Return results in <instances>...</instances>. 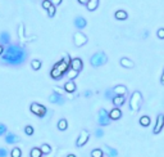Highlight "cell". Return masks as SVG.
<instances>
[{
    "label": "cell",
    "instance_id": "cell-28",
    "mask_svg": "<svg viewBox=\"0 0 164 157\" xmlns=\"http://www.w3.org/2000/svg\"><path fill=\"white\" fill-rule=\"evenodd\" d=\"M40 149H41V152H42V155H49V153H51L53 151H51V147L49 146V144H42L41 147H40Z\"/></svg>",
    "mask_w": 164,
    "mask_h": 157
},
{
    "label": "cell",
    "instance_id": "cell-43",
    "mask_svg": "<svg viewBox=\"0 0 164 157\" xmlns=\"http://www.w3.org/2000/svg\"><path fill=\"white\" fill-rule=\"evenodd\" d=\"M50 2H51V4H53L54 6H58V5H60V4H62L63 0H50Z\"/></svg>",
    "mask_w": 164,
    "mask_h": 157
},
{
    "label": "cell",
    "instance_id": "cell-12",
    "mask_svg": "<svg viewBox=\"0 0 164 157\" xmlns=\"http://www.w3.org/2000/svg\"><path fill=\"white\" fill-rule=\"evenodd\" d=\"M74 26L78 28V30H83V28L87 26V21L83 17L78 16V17L74 18Z\"/></svg>",
    "mask_w": 164,
    "mask_h": 157
},
{
    "label": "cell",
    "instance_id": "cell-37",
    "mask_svg": "<svg viewBox=\"0 0 164 157\" xmlns=\"http://www.w3.org/2000/svg\"><path fill=\"white\" fill-rule=\"evenodd\" d=\"M95 135H96V138H103L104 137V130L99 127V129L95 130Z\"/></svg>",
    "mask_w": 164,
    "mask_h": 157
},
{
    "label": "cell",
    "instance_id": "cell-8",
    "mask_svg": "<svg viewBox=\"0 0 164 157\" xmlns=\"http://www.w3.org/2000/svg\"><path fill=\"white\" fill-rule=\"evenodd\" d=\"M164 126V115L163 113H159L158 117H156V123H155V126H154V134H159Z\"/></svg>",
    "mask_w": 164,
    "mask_h": 157
},
{
    "label": "cell",
    "instance_id": "cell-50",
    "mask_svg": "<svg viewBox=\"0 0 164 157\" xmlns=\"http://www.w3.org/2000/svg\"><path fill=\"white\" fill-rule=\"evenodd\" d=\"M67 157H77V156H76V155H72V153H71V155H68Z\"/></svg>",
    "mask_w": 164,
    "mask_h": 157
},
{
    "label": "cell",
    "instance_id": "cell-34",
    "mask_svg": "<svg viewBox=\"0 0 164 157\" xmlns=\"http://www.w3.org/2000/svg\"><path fill=\"white\" fill-rule=\"evenodd\" d=\"M46 12H48V16H49V17H50V18H53V17L55 16V12H56V6L51 5V6H50V8H49V9L46 10Z\"/></svg>",
    "mask_w": 164,
    "mask_h": 157
},
{
    "label": "cell",
    "instance_id": "cell-46",
    "mask_svg": "<svg viewBox=\"0 0 164 157\" xmlns=\"http://www.w3.org/2000/svg\"><path fill=\"white\" fill-rule=\"evenodd\" d=\"M160 84L164 85V70H163V74H162V77H160Z\"/></svg>",
    "mask_w": 164,
    "mask_h": 157
},
{
    "label": "cell",
    "instance_id": "cell-27",
    "mask_svg": "<svg viewBox=\"0 0 164 157\" xmlns=\"http://www.w3.org/2000/svg\"><path fill=\"white\" fill-rule=\"evenodd\" d=\"M18 38H19L21 41H25L26 40L25 39V26H23V23H21L19 27H18Z\"/></svg>",
    "mask_w": 164,
    "mask_h": 157
},
{
    "label": "cell",
    "instance_id": "cell-3",
    "mask_svg": "<svg viewBox=\"0 0 164 157\" xmlns=\"http://www.w3.org/2000/svg\"><path fill=\"white\" fill-rule=\"evenodd\" d=\"M141 103H142V95H141V93L139 90L133 91L132 95H131V99H130V108H131V111H133V112L139 111L140 107H141Z\"/></svg>",
    "mask_w": 164,
    "mask_h": 157
},
{
    "label": "cell",
    "instance_id": "cell-19",
    "mask_svg": "<svg viewBox=\"0 0 164 157\" xmlns=\"http://www.w3.org/2000/svg\"><path fill=\"white\" fill-rule=\"evenodd\" d=\"M114 17H116V19H118V21H126L128 18V13L123 9H120V10H117L116 13H114Z\"/></svg>",
    "mask_w": 164,
    "mask_h": 157
},
{
    "label": "cell",
    "instance_id": "cell-17",
    "mask_svg": "<svg viewBox=\"0 0 164 157\" xmlns=\"http://www.w3.org/2000/svg\"><path fill=\"white\" fill-rule=\"evenodd\" d=\"M114 93H116V95H120V97H124L127 94V88L124 85H117V87L113 88Z\"/></svg>",
    "mask_w": 164,
    "mask_h": 157
},
{
    "label": "cell",
    "instance_id": "cell-15",
    "mask_svg": "<svg viewBox=\"0 0 164 157\" xmlns=\"http://www.w3.org/2000/svg\"><path fill=\"white\" fill-rule=\"evenodd\" d=\"M109 117L112 121H116V120H119L120 117H122V111H120L119 108H117V107H114V108L109 112Z\"/></svg>",
    "mask_w": 164,
    "mask_h": 157
},
{
    "label": "cell",
    "instance_id": "cell-36",
    "mask_svg": "<svg viewBox=\"0 0 164 157\" xmlns=\"http://www.w3.org/2000/svg\"><path fill=\"white\" fill-rule=\"evenodd\" d=\"M25 133H26L27 135H32V134H33V127H32L31 125H27V126L25 127Z\"/></svg>",
    "mask_w": 164,
    "mask_h": 157
},
{
    "label": "cell",
    "instance_id": "cell-20",
    "mask_svg": "<svg viewBox=\"0 0 164 157\" xmlns=\"http://www.w3.org/2000/svg\"><path fill=\"white\" fill-rule=\"evenodd\" d=\"M112 102H113L114 107H117V108H119L120 106H123V104H124V102H126V98H124V97H120V95H116Z\"/></svg>",
    "mask_w": 164,
    "mask_h": 157
},
{
    "label": "cell",
    "instance_id": "cell-26",
    "mask_svg": "<svg viewBox=\"0 0 164 157\" xmlns=\"http://www.w3.org/2000/svg\"><path fill=\"white\" fill-rule=\"evenodd\" d=\"M78 74H80L78 71H74V70H72L69 67V70L67 71V77L69 78V80H74V78L78 76Z\"/></svg>",
    "mask_w": 164,
    "mask_h": 157
},
{
    "label": "cell",
    "instance_id": "cell-45",
    "mask_svg": "<svg viewBox=\"0 0 164 157\" xmlns=\"http://www.w3.org/2000/svg\"><path fill=\"white\" fill-rule=\"evenodd\" d=\"M89 2H90V0H78V3H80V4H83V5H86Z\"/></svg>",
    "mask_w": 164,
    "mask_h": 157
},
{
    "label": "cell",
    "instance_id": "cell-47",
    "mask_svg": "<svg viewBox=\"0 0 164 157\" xmlns=\"http://www.w3.org/2000/svg\"><path fill=\"white\" fill-rule=\"evenodd\" d=\"M4 54V46L3 45H0V57H2Z\"/></svg>",
    "mask_w": 164,
    "mask_h": 157
},
{
    "label": "cell",
    "instance_id": "cell-44",
    "mask_svg": "<svg viewBox=\"0 0 164 157\" xmlns=\"http://www.w3.org/2000/svg\"><path fill=\"white\" fill-rule=\"evenodd\" d=\"M83 95L86 97V98H90V97L92 95V91H91V90H86V91L83 93Z\"/></svg>",
    "mask_w": 164,
    "mask_h": 157
},
{
    "label": "cell",
    "instance_id": "cell-29",
    "mask_svg": "<svg viewBox=\"0 0 164 157\" xmlns=\"http://www.w3.org/2000/svg\"><path fill=\"white\" fill-rule=\"evenodd\" d=\"M31 157H42V152H41V149L40 148H32L31 149V153H30Z\"/></svg>",
    "mask_w": 164,
    "mask_h": 157
},
{
    "label": "cell",
    "instance_id": "cell-33",
    "mask_svg": "<svg viewBox=\"0 0 164 157\" xmlns=\"http://www.w3.org/2000/svg\"><path fill=\"white\" fill-rule=\"evenodd\" d=\"M10 156L12 157H21V156H22V151H21V149L19 148H13L12 149V151H10Z\"/></svg>",
    "mask_w": 164,
    "mask_h": 157
},
{
    "label": "cell",
    "instance_id": "cell-11",
    "mask_svg": "<svg viewBox=\"0 0 164 157\" xmlns=\"http://www.w3.org/2000/svg\"><path fill=\"white\" fill-rule=\"evenodd\" d=\"M54 68H56L58 71H60V72L63 74V75H66L67 74V71L69 70V65L68 63H66L63 59L62 61H59V62H56L55 65H54Z\"/></svg>",
    "mask_w": 164,
    "mask_h": 157
},
{
    "label": "cell",
    "instance_id": "cell-31",
    "mask_svg": "<svg viewBox=\"0 0 164 157\" xmlns=\"http://www.w3.org/2000/svg\"><path fill=\"white\" fill-rule=\"evenodd\" d=\"M31 67H32L35 71L40 70V68H41V61H39V59H33V61L31 62Z\"/></svg>",
    "mask_w": 164,
    "mask_h": 157
},
{
    "label": "cell",
    "instance_id": "cell-1",
    "mask_svg": "<svg viewBox=\"0 0 164 157\" xmlns=\"http://www.w3.org/2000/svg\"><path fill=\"white\" fill-rule=\"evenodd\" d=\"M26 59H27L26 49L18 44L8 45V48L4 50V54L2 55L3 63L9 66H21Z\"/></svg>",
    "mask_w": 164,
    "mask_h": 157
},
{
    "label": "cell",
    "instance_id": "cell-5",
    "mask_svg": "<svg viewBox=\"0 0 164 157\" xmlns=\"http://www.w3.org/2000/svg\"><path fill=\"white\" fill-rule=\"evenodd\" d=\"M110 117H109V112L104 110V108H100L99 110V116H97V124L100 126H108L110 124Z\"/></svg>",
    "mask_w": 164,
    "mask_h": 157
},
{
    "label": "cell",
    "instance_id": "cell-10",
    "mask_svg": "<svg viewBox=\"0 0 164 157\" xmlns=\"http://www.w3.org/2000/svg\"><path fill=\"white\" fill-rule=\"evenodd\" d=\"M72 70H74V71H80L83 68V62H82V59L81 58H72V61H71V66H69Z\"/></svg>",
    "mask_w": 164,
    "mask_h": 157
},
{
    "label": "cell",
    "instance_id": "cell-32",
    "mask_svg": "<svg viewBox=\"0 0 164 157\" xmlns=\"http://www.w3.org/2000/svg\"><path fill=\"white\" fill-rule=\"evenodd\" d=\"M114 97H116V93H114L113 89H108V90L105 91V98L106 99H110V101H113Z\"/></svg>",
    "mask_w": 164,
    "mask_h": 157
},
{
    "label": "cell",
    "instance_id": "cell-14",
    "mask_svg": "<svg viewBox=\"0 0 164 157\" xmlns=\"http://www.w3.org/2000/svg\"><path fill=\"white\" fill-rule=\"evenodd\" d=\"M76 89H77V87H76V84H74L73 80H69V81H67L66 84H64V90H66V93H68V94L74 93Z\"/></svg>",
    "mask_w": 164,
    "mask_h": 157
},
{
    "label": "cell",
    "instance_id": "cell-18",
    "mask_svg": "<svg viewBox=\"0 0 164 157\" xmlns=\"http://www.w3.org/2000/svg\"><path fill=\"white\" fill-rule=\"evenodd\" d=\"M120 66L124 67V68H133L135 63L130 58H126V57H123V58H120Z\"/></svg>",
    "mask_w": 164,
    "mask_h": 157
},
{
    "label": "cell",
    "instance_id": "cell-38",
    "mask_svg": "<svg viewBox=\"0 0 164 157\" xmlns=\"http://www.w3.org/2000/svg\"><path fill=\"white\" fill-rule=\"evenodd\" d=\"M64 91H66V90H64V88H63V89L59 88V87H55V88H54V93H56V94H59V95H63Z\"/></svg>",
    "mask_w": 164,
    "mask_h": 157
},
{
    "label": "cell",
    "instance_id": "cell-16",
    "mask_svg": "<svg viewBox=\"0 0 164 157\" xmlns=\"http://www.w3.org/2000/svg\"><path fill=\"white\" fill-rule=\"evenodd\" d=\"M17 142H19V138L16 134L6 133V135H5V143L6 144H14V143H17Z\"/></svg>",
    "mask_w": 164,
    "mask_h": 157
},
{
    "label": "cell",
    "instance_id": "cell-23",
    "mask_svg": "<svg viewBox=\"0 0 164 157\" xmlns=\"http://www.w3.org/2000/svg\"><path fill=\"white\" fill-rule=\"evenodd\" d=\"M58 129L60 130V131H64V130H67V127H68V121L66 120V119H60L59 121H58Z\"/></svg>",
    "mask_w": 164,
    "mask_h": 157
},
{
    "label": "cell",
    "instance_id": "cell-48",
    "mask_svg": "<svg viewBox=\"0 0 164 157\" xmlns=\"http://www.w3.org/2000/svg\"><path fill=\"white\" fill-rule=\"evenodd\" d=\"M45 157H55V153H54V152H51V153H49V155H46Z\"/></svg>",
    "mask_w": 164,
    "mask_h": 157
},
{
    "label": "cell",
    "instance_id": "cell-21",
    "mask_svg": "<svg viewBox=\"0 0 164 157\" xmlns=\"http://www.w3.org/2000/svg\"><path fill=\"white\" fill-rule=\"evenodd\" d=\"M97 6H99V0H90L86 4V8L89 12H94L95 9H97Z\"/></svg>",
    "mask_w": 164,
    "mask_h": 157
},
{
    "label": "cell",
    "instance_id": "cell-39",
    "mask_svg": "<svg viewBox=\"0 0 164 157\" xmlns=\"http://www.w3.org/2000/svg\"><path fill=\"white\" fill-rule=\"evenodd\" d=\"M5 133H6V125L0 124V137H2V135H4Z\"/></svg>",
    "mask_w": 164,
    "mask_h": 157
},
{
    "label": "cell",
    "instance_id": "cell-2",
    "mask_svg": "<svg viewBox=\"0 0 164 157\" xmlns=\"http://www.w3.org/2000/svg\"><path fill=\"white\" fill-rule=\"evenodd\" d=\"M106 62H108V55H106L104 52H97V53H95V54H92L91 58H90L91 66L95 67V68L104 66Z\"/></svg>",
    "mask_w": 164,
    "mask_h": 157
},
{
    "label": "cell",
    "instance_id": "cell-40",
    "mask_svg": "<svg viewBox=\"0 0 164 157\" xmlns=\"http://www.w3.org/2000/svg\"><path fill=\"white\" fill-rule=\"evenodd\" d=\"M156 35H158V38L159 39H164V28H159L158 31H156Z\"/></svg>",
    "mask_w": 164,
    "mask_h": 157
},
{
    "label": "cell",
    "instance_id": "cell-9",
    "mask_svg": "<svg viewBox=\"0 0 164 157\" xmlns=\"http://www.w3.org/2000/svg\"><path fill=\"white\" fill-rule=\"evenodd\" d=\"M49 102L62 106V104H64V102H66V99H64L63 95H59V94H56V93H53V94L49 95Z\"/></svg>",
    "mask_w": 164,
    "mask_h": 157
},
{
    "label": "cell",
    "instance_id": "cell-41",
    "mask_svg": "<svg viewBox=\"0 0 164 157\" xmlns=\"http://www.w3.org/2000/svg\"><path fill=\"white\" fill-rule=\"evenodd\" d=\"M0 157H8V151L5 148H0Z\"/></svg>",
    "mask_w": 164,
    "mask_h": 157
},
{
    "label": "cell",
    "instance_id": "cell-25",
    "mask_svg": "<svg viewBox=\"0 0 164 157\" xmlns=\"http://www.w3.org/2000/svg\"><path fill=\"white\" fill-rule=\"evenodd\" d=\"M151 123V120H150V116H141L140 117V125L141 126H149Z\"/></svg>",
    "mask_w": 164,
    "mask_h": 157
},
{
    "label": "cell",
    "instance_id": "cell-49",
    "mask_svg": "<svg viewBox=\"0 0 164 157\" xmlns=\"http://www.w3.org/2000/svg\"><path fill=\"white\" fill-rule=\"evenodd\" d=\"M147 35H149V32H147V31H145V34H144V38H147Z\"/></svg>",
    "mask_w": 164,
    "mask_h": 157
},
{
    "label": "cell",
    "instance_id": "cell-4",
    "mask_svg": "<svg viewBox=\"0 0 164 157\" xmlns=\"http://www.w3.org/2000/svg\"><path fill=\"white\" fill-rule=\"evenodd\" d=\"M30 110H31V112L33 113V115H36L37 117H44L46 113H48V110H46V107L45 106H42V104H40V103H32L31 106H30Z\"/></svg>",
    "mask_w": 164,
    "mask_h": 157
},
{
    "label": "cell",
    "instance_id": "cell-6",
    "mask_svg": "<svg viewBox=\"0 0 164 157\" xmlns=\"http://www.w3.org/2000/svg\"><path fill=\"white\" fill-rule=\"evenodd\" d=\"M87 41H89V39H87V36L83 32H76L73 35V42H74V45L78 46V48L85 45Z\"/></svg>",
    "mask_w": 164,
    "mask_h": 157
},
{
    "label": "cell",
    "instance_id": "cell-35",
    "mask_svg": "<svg viewBox=\"0 0 164 157\" xmlns=\"http://www.w3.org/2000/svg\"><path fill=\"white\" fill-rule=\"evenodd\" d=\"M41 5H42V8H44V9H49V8H50V6L53 5L51 4V2H50V0H42V3H41Z\"/></svg>",
    "mask_w": 164,
    "mask_h": 157
},
{
    "label": "cell",
    "instance_id": "cell-22",
    "mask_svg": "<svg viewBox=\"0 0 164 157\" xmlns=\"http://www.w3.org/2000/svg\"><path fill=\"white\" fill-rule=\"evenodd\" d=\"M50 76L54 78V80H60V78L64 76L62 72H60V71H58V70H56V68H51V71H50Z\"/></svg>",
    "mask_w": 164,
    "mask_h": 157
},
{
    "label": "cell",
    "instance_id": "cell-30",
    "mask_svg": "<svg viewBox=\"0 0 164 157\" xmlns=\"http://www.w3.org/2000/svg\"><path fill=\"white\" fill-rule=\"evenodd\" d=\"M103 156H104V152L100 148H95L91 151V157H103Z\"/></svg>",
    "mask_w": 164,
    "mask_h": 157
},
{
    "label": "cell",
    "instance_id": "cell-7",
    "mask_svg": "<svg viewBox=\"0 0 164 157\" xmlns=\"http://www.w3.org/2000/svg\"><path fill=\"white\" fill-rule=\"evenodd\" d=\"M89 138H90V133L87 130H82L80 133V137H78V139L76 140V146L77 147H83L89 142Z\"/></svg>",
    "mask_w": 164,
    "mask_h": 157
},
{
    "label": "cell",
    "instance_id": "cell-13",
    "mask_svg": "<svg viewBox=\"0 0 164 157\" xmlns=\"http://www.w3.org/2000/svg\"><path fill=\"white\" fill-rule=\"evenodd\" d=\"M10 44V35L9 32L6 31H3L0 32V45H9Z\"/></svg>",
    "mask_w": 164,
    "mask_h": 157
},
{
    "label": "cell",
    "instance_id": "cell-42",
    "mask_svg": "<svg viewBox=\"0 0 164 157\" xmlns=\"http://www.w3.org/2000/svg\"><path fill=\"white\" fill-rule=\"evenodd\" d=\"M63 61H64V62H66V63H68V65L71 66V61H72V59H71V57H69L68 54H66V55H64V57H63Z\"/></svg>",
    "mask_w": 164,
    "mask_h": 157
},
{
    "label": "cell",
    "instance_id": "cell-24",
    "mask_svg": "<svg viewBox=\"0 0 164 157\" xmlns=\"http://www.w3.org/2000/svg\"><path fill=\"white\" fill-rule=\"evenodd\" d=\"M105 149H106V153H108L109 157H118V151L116 148H112L109 146H105Z\"/></svg>",
    "mask_w": 164,
    "mask_h": 157
}]
</instances>
